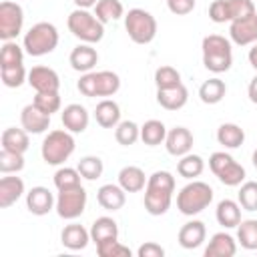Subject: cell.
<instances>
[{"label":"cell","mask_w":257,"mask_h":257,"mask_svg":"<svg viewBox=\"0 0 257 257\" xmlns=\"http://www.w3.org/2000/svg\"><path fill=\"white\" fill-rule=\"evenodd\" d=\"M167 8L177 16H185L195 10V0H167Z\"/></svg>","instance_id":"c3c4849f"},{"label":"cell","mask_w":257,"mask_h":257,"mask_svg":"<svg viewBox=\"0 0 257 257\" xmlns=\"http://www.w3.org/2000/svg\"><path fill=\"white\" fill-rule=\"evenodd\" d=\"M54 209H56L58 217L64 219V221L78 219L86 209V191H84V187L78 185V187H72V189L58 191Z\"/></svg>","instance_id":"30bf717a"},{"label":"cell","mask_w":257,"mask_h":257,"mask_svg":"<svg viewBox=\"0 0 257 257\" xmlns=\"http://www.w3.org/2000/svg\"><path fill=\"white\" fill-rule=\"evenodd\" d=\"M147 175L141 167L137 165H126L118 171V185L126 191V193H139L147 187Z\"/></svg>","instance_id":"484cf974"},{"label":"cell","mask_w":257,"mask_h":257,"mask_svg":"<svg viewBox=\"0 0 257 257\" xmlns=\"http://www.w3.org/2000/svg\"><path fill=\"white\" fill-rule=\"evenodd\" d=\"M187 100H189V90L183 82L171 88H157V102L165 110H179L187 104Z\"/></svg>","instance_id":"7402d4cb"},{"label":"cell","mask_w":257,"mask_h":257,"mask_svg":"<svg viewBox=\"0 0 257 257\" xmlns=\"http://www.w3.org/2000/svg\"><path fill=\"white\" fill-rule=\"evenodd\" d=\"M177 239H179V245H181L183 249H197V247H201V245L205 243V239H207V227H205V223L199 221V219L187 221V223L179 229Z\"/></svg>","instance_id":"d6986e66"},{"label":"cell","mask_w":257,"mask_h":257,"mask_svg":"<svg viewBox=\"0 0 257 257\" xmlns=\"http://www.w3.org/2000/svg\"><path fill=\"white\" fill-rule=\"evenodd\" d=\"M247 96L253 104H257V74L249 80V86H247Z\"/></svg>","instance_id":"f907efd6"},{"label":"cell","mask_w":257,"mask_h":257,"mask_svg":"<svg viewBox=\"0 0 257 257\" xmlns=\"http://www.w3.org/2000/svg\"><path fill=\"white\" fill-rule=\"evenodd\" d=\"M205 171V161L201 155H195V153H187L183 157H179V163H177V173L183 177V179H197L201 177Z\"/></svg>","instance_id":"1f68e13d"},{"label":"cell","mask_w":257,"mask_h":257,"mask_svg":"<svg viewBox=\"0 0 257 257\" xmlns=\"http://www.w3.org/2000/svg\"><path fill=\"white\" fill-rule=\"evenodd\" d=\"M94 16L102 24H108L124 16V6L120 0H98L94 6Z\"/></svg>","instance_id":"836d02e7"},{"label":"cell","mask_w":257,"mask_h":257,"mask_svg":"<svg viewBox=\"0 0 257 257\" xmlns=\"http://www.w3.org/2000/svg\"><path fill=\"white\" fill-rule=\"evenodd\" d=\"M94 118L102 128H114L120 122V106L112 98H102L94 108Z\"/></svg>","instance_id":"83f0119b"},{"label":"cell","mask_w":257,"mask_h":257,"mask_svg":"<svg viewBox=\"0 0 257 257\" xmlns=\"http://www.w3.org/2000/svg\"><path fill=\"white\" fill-rule=\"evenodd\" d=\"M24 26V10L18 2L12 0H4L0 2V38L6 40H14Z\"/></svg>","instance_id":"8fae6325"},{"label":"cell","mask_w":257,"mask_h":257,"mask_svg":"<svg viewBox=\"0 0 257 257\" xmlns=\"http://www.w3.org/2000/svg\"><path fill=\"white\" fill-rule=\"evenodd\" d=\"M0 78L2 84L8 88H18L24 82H28V72L24 64H14V66H2L0 68Z\"/></svg>","instance_id":"74e56055"},{"label":"cell","mask_w":257,"mask_h":257,"mask_svg":"<svg viewBox=\"0 0 257 257\" xmlns=\"http://www.w3.org/2000/svg\"><path fill=\"white\" fill-rule=\"evenodd\" d=\"M114 139L122 147H131L141 139V126L135 120H120L114 126Z\"/></svg>","instance_id":"d590c367"},{"label":"cell","mask_w":257,"mask_h":257,"mask_svg":"<svg viewBox=\"0 0 257 257\" xmlns=\"http://www.w3.org/2000/svg\"><path fill=\"white\" fill-rule=\"evenodd\" d=\"M56 207V197L50 193L48 187H32L28 193H26V209L36 215V217H42V215H48L52 209Z\"/></svg>","instance_id":"5bb4252c"},{"label":"cell","mask_w":257,"mask_h":257,"mask_svg":"<svg viewBox=\"0 0 257 257\" xmlns=\"http://www.w3.org/2000/svg\"><path fill=\"white\" fill-rule=\"evenodd\" d=\"M209 18H211L215 24L231 22L229 8H227V0H213L211 6H209Z\"/></svg>","instance_id":"7dc6e473"},{"label":"cell","mask_w":257,"mask_h":257,"mask_svg":"<svg viewBox=\"0 0 257 257\" xmlns=\"http://www.w3.org/2000/svg\"><path fill=\"white\" fill-rule=\"evenodd\" d=\"M193 133L187 126H173L171 131H167V139H165V149L169 155L173 157H183L187 153H191L193 149Z\"/></svg>","instance_id":"e0dca14e"},{"label":"cell","mask_w":257,"mask_h":257,"mask_svg":"<svg viewBox=\"0 0 257 257\" xmlns=\"http://www.w3.org/2000/svg\"><path fill=\"white\" fill-rule=\"evenodd\" d=\"M68 62H70L72 70L84 74V72H90V70L96 66V62H98V52H96V48H94L92 44L82 42V44H78V46L72 48V52H70V56H68Z\"/></svg>","instance_id":"ac0fdd59"},{"label":"cell","mask_w":257,"mask_h":257,"mask_svg":"<svg viewBox=\"0 0 257 257\" xmlns=\"http://www.w3.org/2000/svg\"><path fill=\"white\" fill-rule=\"evenodd\" d=\"M235 253H237V241L227 231L215 233L205 247V257H233Z\"/></svg>","instance_id":"44dd1931"},{"label":"cell","mask_w":257,"mask_h":257,"mask_svg":"<svg viewBox=\"0 0 257 257\" xmlns=\"http://www.w3.org/2000/svg\"><path fill=\"white\" fill-rule=\"evenodd\" d=\"M163 255H165V249L155 241H147L137 249V257H163Z\"/></svg>","instance_id":"681fc988"},{"label":"cell","mask_w":257,"mask_h":257,"mask_svg":"<svg viewBox=\"0 0 257 257\" xmlns=\"http://www.w3.org/2000/svg\"><path fill=\"white\" fill-rule=\"evenodd\" d=\"M96 201L98 205L104 209V211H118L124 207L126 203V191L116 183H108V185H102L98 191H96Z\"/></svg>","instance_id":"ffe728a7"},{"label":"cell","mask_w":257,"mask_h":257,"mask_svg":"<svg viewBox=\"0 0 257 257\" xmlns=\"http://www.w3.org/2000/svg\"><path fill=\"white\" fill-rule=\"evenodd\" d=\"M227 8H229L231 22L239 20V18H245V16H251V14L257 12L253 0H227Z\"/></svg>","instance_id":"bcb514c9"},{"label":"cell","mask_w":257,"mask_h":257,"mask_svg":"<svg viewBox=\"0 0 257 257\" xmlns=\"http://www.w3.org/2000/svg\"><path fill=\"white\" fill-rule=\"evenodd\" d=\"M58 40H60L58 38V28L52 22H36L24 34L22 46H24L26 54L38 58V56L50 54L58 46Z\"/></svg>","instance_id":"5b68a950"},{"label":"cell","mask_w":257,"mask_h":257,"mask_svg":"<svg viewBox=\"0 0 257 257\" xmlns=\"http://www.w3.org/2000/svg\"><path fill=\"white\" fill-rule=\"evenodd\" d=\"M24 46H20L16 40H6L0 50V68L2 66H14L24 64Z\"/></svg>","instance_id":"8d00e7d4"},{"label":"cell","mask_w":257,"mask_h":257,"mask_svg":"<svg viewBox=\"0 0 257 257\" xmlns=\"http://www.w3.org/2000/svg\"><path fill=\"white\" fill-rule=\"evenodd\" d=\"M76 88L80 94L94 98V96H112L120 88V76L112 70H98V72H84L80 80L76 82Z\"/></svg>","instance_id":"52a82bcc"},{"label":"cell","mask_w":257,"mask_h":257,"mask_svg":"<svg viewBox=\"0 0 257 257\" xmlns=\"http://www.w3.org/2000/svg\"><path fill=\"white\" fill-rule=\"evenodd\" d=\"M237 243L247 251H257V219H241L237 225Z\"/></svg>","instance_id":"e575fe53"},{"label":"cell","mask_w":257,"mask_h":257,"mask_svg":"<svg viewBox=\"0 0 257 257\" xmlns=\"http://www.w3.org/2000/svg\"><path fill=\"white\" fill-rule=\"evenodd\" d=\"M72 2H74L76 8H84V10H88V8H94L98 0H72Z\"/></svg>","instance_id":"f5cc1de1"},{"label":"cell","mask_w":257,"mask_h":257,"mask_svg":"<svg viewBox=\"0 0 257 257\" xmlns=\"http://www.w3.org/2000/svg\"><path fill=\"white\" fill-rule=\"evenodd\" d=\"M247 58H249V64L257 70V42L255 44H251V48H249V54H247Z\"/></svg>","instance_id":"816d5d0a"},{"label":"cell","mask_w":257,"mask_h":257,"mask_svg":"<svg viewBox=\"0 0 257 257\" xmlns=\"http://www.w3.org/2000/svg\"><path fill=\"white\" fill-rule=\"evenodd\" d=\"M217 143L225 149H239L245 143V131L235 122H223L217 128Z\"/></svg>","instance_id":"f546056e"},{"label":"cell","mask_w":257,"mask_h":257,"mask_svg":"<svg viewBox=\"0 0 257 257\" xmlns=\"http://www.w3.org/2000/svg\"><path fill=\"white\" fill-rule=\"evenodd\" d=\"M28 84L36 92H58L60 90V76L50 66H32L28 70Z\"/></svg>","instance_id":"4fadbf2b"},{"label":"cell","mask_w":257,"mask_h":257,"mask_svg":"<svg viewBox=\"0 0 257 257\" xmlns=\"http://www.w3.org/2000/svg\"><path fill=\"white\" fill-rule=\"evenodd\" d=\"M60 120H62V126L66 131H70L72 135H78V133H84L88 128V122H90V114L88 110L78 104V102H72V104H66L60 112Z\"/></svg>","instance_id":"9a60e30c"},{"label":"cell","mask_w":257,"mask_h":257,"mask_svg":"<svg viewBox=\"0 0 257 257\" xmlns=\"http://www.w3.org/2000/svg\"><path fill=\"white\" fill-rule=\"evenodd\" d=\"M241 205L239 201H233V199H223L217 203V209H215V219L221 227L225 229H235L239 223H241Z\"/></svg>","instance_id":"d4e9b609"},{"label":"cell","mask_w":257,"mask_h":257,"mask_svg":"<svg viewBox=\"0 0 257 257\" xmlns=\"http://www.w3.org/2000/svg\"><path fill=\"white\" fill-rule=\"evenodd\" d=\"M80 179H82V175L78 173V169L60 167V169L54 173V187H56L58 191L72 189V187H78V185H80Z\"/></svg>","instance_id":"b9f144b4"},{"label":"cell","mask_w":257,"mask_h":257,"mask_svg":"<svg viewBox=\"0 0 257 257\" xmlns=\"http://www.w3.org/2000/svg\"><path fill=\"white\" fill-rule=\"evenodd\" d=\"M66 26L74 38L86 44H96L104 36V24L94 16V12L84 8H74L66 18Z\"/></svg>","instance_id":"277c9868"},{"label":"cell","mask_w":257,"mask_h":257,"mask_svg":"<svg viewBox=\"0 0 257 257\" xmlns=\"http://www.w3.org/2000/svg\"><path fill=\"white\" fill-rule=\"evenodd\" d=\"M24 195V181L14 175H4L0 179V209L12 207Z\"/></svg>","instance_id":"603a6c76"},{"label":"cell","mask_w":257,"mask_h":257,"mask_svg":"<svg viewBox=\"0 0 257 257\" xmlns=\"http://www.w3.org/2000/svg\"><path fill=\"white\" fill-rule=\"evenodd\" d=\"M209 169L213 175L227 187H239L245 181V167L239 165L229 153L225 151H215L209 157Z\"/></svg>","instance_id":"9c48e42d"},{"label":"cell","mask_w":257,"mask_h":257,"mask_svg":"<svg viewBox=\"0 0 257 257\" xmlns=\"http://www.w3.org/2000/svg\"><path fill=\"white\" fill-rule=\"evenodd\" d=\"M237 201L243 211H257V181H243L239 185Z\"/></svg>","instance_id":"ab89813d"},{"label":"cell","mask_w":257,"mask_h":257,"mask_svg":"<svg viewBox=\"0 0 257 257\" xmlns=\"http://www.w3.org/2000/svg\"><path fill=\"white\" fill-rule=\"evenodd\" d=\"M124 28L135 44H149L157 36V20L145 8H131L124 14Z\"/></svg>","instance_id":"ba28073f"},{"label":"cell","mask_w":257,"mask_h":257,"mask_svg":"<svg viewBox=\"0 0 257 257\" xmlns=\"http://www.w3.org/2000/svg\"><path fill=\"white\" fill-rule=\"evenodd\" d=\"M32 102H34L42 112H46V114H50V116H52L54 112H58L60 106H62L60 92H36L34 98H32Z\"/></svg>","instance_id":"ee69618b"},{"label":"cell","mask_w":257,"mask_h":257,"mask_svg":"<svg viewBox=\"0 0 257 257\" xmlns=\"http://www.w3.org/2000/svg\"><path fill=\"white\" fill-rule=\"evenodd\" d=\"M181 84V72L171 66V64H163L155 70V86L157 88H171Z\"/></svg>","instance_id":"60d3db41"},{"label":"cell","mask_w":257,"mask_h":257,"mask_svg":"<svg viewBox=\"0 0 257 257\" xmlns=\"http://www.w3.org/2000/svg\"><path fill=\"white\" fill-rule=\"evenodd\" d=\"M175 193V177L169 171H155L147 179L145 187V211L153 217H161L171 209Z\"/></svg>","instance_id":"6da1fadb"},{"label":"cell","mask_w":257,"mask_h":257,"mask_svg":"<svg viewBox=\"0 0 257 257\" xmlns=\"http://www.w3.org/2000/svg\"><path fill=\"white\" fill-rule=\"evenodd\" d=\"M167 139V126L163 120L159 118H149L143 126H141V141L149 147H157L161 143H165Z\"/></svg>","instance_id":"d6a6232c"},{"label":"cell","mask_w":257,"mask_h":257,"mask_svg":"<svg viewBox=\"0 0 257 257\" xmlns=\"http://www.w3.org/2000/svg\"><path fill=\"white\" fill-rule=\"evenodd\" d=\"M201 52H203V66L213 74L227 72L233 64L231 40L221 34H207L201 42Z\"/></svg>","instance_id":"7a4b0ae2"},{"label":"cell","mask_w":257,"mask_h":257,"mask_svg":"<svg viewBox=\"0 0 257 257\" xmlns=\"http://www.w3.org/2000/svg\"><path fill=\"white\" fill-rule=\"evenodd\" d=\"M90 241H92V239H90V231L84 229V227L78 225V223H68V225H64V229H62V233H60V243H62L66 249H70V251H82Z\"/></svg>","instance_id":"cb8c5ba5"},{"label":"cell","mask_w":257,"mask_h":257,"mask_svg":"<svg viewBox=\"0 0 257 257\" xmlns=\"http://www.w3.org/2000/svg\"><path fill=\"white\" fill-rule=\"evenodd\" d=\"M96 253L100 257H131V249L126 245H122L118 239H110V241H102L96 245Z\"/></svg>","instance_id":"f6af8a7d"},{"label":"cell","mask_w":257,"mask_h":257,"mask_svg":"<svg viewBox=\"0 0 257 257\" xmlns=\"http://www.w3.org/2000/svg\"><path fill=\"white\" fill-rule=\"evenodd\" d=\"M20 124L28 135H42L50 126V114L42 112L34 102H30L20 112Z\"/></svg>","instance_id":"2e32d148"},{"label":"cell","mask_w":257,"mask_h":257,"mask_svg":"<svg viewBox=\"0 0 257 257\" xmlns=\"http://www.w3.org/2000/svg\"><path fill=\"white\" fill-rule=\"evenodd\" d=\"M74 147H76V143H74L72 133L66 128H56L44 137L42 147H40V155H42L46 165L58 167L64 161H68V157L74 153Z\"/></svg>","instance_id":"8992f818"},{"label":"cell","mask_w":257,"mask_h":257,"mask_svg":"<svg viewBox=\"0 0 257 257\" xmlns=\"http://www.w3.org/2000/svg\"><path fill=\"white\" fill-rule=\"evenodd\" d=\"M229 38L237 46H251L257 42V12L229 22Z\"/></svg>","instance_id":"7c38bea8"},{"label":"cell","mask_w":257,"mask_h":257,"mask_svg":"<svg viewBox=\"0 0 257 257\" xmlns=\"http://www.w3.org/2000/svg\"><path fill=\"white\" fill-rule=\"evenodd\" d=\"M76 169H78V173L82 175V179L94 181V179H98V177L102 175L104 165H102V159H100V157H96V155H86V157H82V159L78 161Z\"/></svg>","instance_id":"f35d334b"},{"label":"cell","mask_w":257,"mask_h":257,"mask_svg":"<svg viewBox=\"0 0 257 257\" xmlns=\"http://www.w3.org/2000/svg\"><path fill=\"white\" fill-rule=\"evenodd\" d=\"M90 239L94 245L102 243V241H110V239H118V223L112 217H96L90 225Z\"/></svg>","instance_id":"4316f807"},{"label":"cell","mask_w":257,"mask_h":257,"mask_svg":"<svg viewBox=\"0 0 257 257\" xmlns=\"http://www.w3.org/2000/svg\"><path fill=\"white\" fill-rule=\"evenodd\" d=\"M225 94H227V84L219 76H213L199 86V98L205 104H217L225 98Z\"/></svg>","instance_id":"4dcf8cb0"},{"label":"cell","mask_w":257,"mask_h":257,"mask_svg":"<svg viewBox=\"0 0 257 257\" xmlns=\"http://www.w3.org/2000/svg\"><path fill=\"white\" fill-rule=\"evenodd\" d=\"M22 169H24V155L12 153L6 149L0 151V173L2 175H14V173H20Z\"/></svg>","instance_id":"7bdbcfd3"},{"label":"cell","mask_w":257,"mask_h":257,"mask_svg":"<svg viewBox=\"0 0 257 257\" xmlns=\"http://www.w3.org/2000/svg\"><path fill=\"white\" fill-rule=\"evenodd\" d=\"M0 143H2V149L12 151V153H20V155H24L28 151V147H30L28 133L24 128H16V126L4 128L2 137H0Z\"/></svg>","instance_id":"f1b7e54d"},{"label":"cell","mask_w":257,"mask_h":257,"mask_svg":"<svg viewBox=\"0 0 257 257\" xmlns=\"http://www.w3.org/2000/svg\"><path fill=\"white\" fill-rule=\"evenodd\" d=\"M251 163H253V167L257 169V149L253 151V155H251Z\"/></svg>","instance_id":"db71d44e"},{"label":"cell","mask_w":257,"mask_h":257,"mask_svg":"<svg viewBox=\"0 0 257 257\" xmlns=\"http://www.w3.org/2000/svg\"><path fill=\"white\" fill-rule=\"evenodd\" d=\"M213 203V189L205 181H189L177 193V209L187 217H195Z\"/></svg>","instance_id":"3957f363"}]
</instances>
